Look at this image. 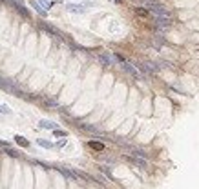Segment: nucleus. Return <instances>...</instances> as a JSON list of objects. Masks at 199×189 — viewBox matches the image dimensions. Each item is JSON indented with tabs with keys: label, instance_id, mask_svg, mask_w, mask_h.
Returning <instances> with one entry per match:
<instances>
[{
	"label": "nucleus",
	"instance_id": "nucleus-1",
	"mask_svg": "<svg viewBox=\"0 0 199 189\" xmlns=\"http://www.w3.org/2000/svg\"><path fill=\"white\" fill-rule=\"evenodd\" d=\"M86 6H90L88 2H84V4H66V9L70 11V13H86Z\"/></svg>",
	"mask_w": 199,
	"mask_h": 189
},
{
	"label": "nucleus",
	"instance_id": "nucleus-2",
	"mask_svg": "<svg viewBox=\"0 0 199 189\" xmlns=\"http://www.w3.org/2000/svg\"><path fill=\"white\" fill-rule=\"evenodd\" d=\"M99 60L104 64V66H112V64H117V62H121L119 57H115V55H108V53H102V55H99Z\"/></svg>",
	"mask_w": 199,
	"mask_h": 189
},
{
	"label": "nucleus",
	"instance_id": "nucleus-3",
	"mask_svg": "<svg viewBox=\"0 0 199 189\" xmlns=\"http://www.w3.org/2000/svg\"><path fill=\"white\" fill-rule=\"evenodd\" d=\"M121 66H122V69H126L130 75H133V76H137V78H141V73L130 64V62H126V60H121Z\"/></svg>",
	"mask_w": 199,
	"mask_h": 189
},
{
	"label": "nucleus",
	"instance_id": "nucleus-4",
	"mask_svg": "<svg viewBox=\"0 0 199 189\" xmlns=\"http://www.w3.org/2000/svg\"><path fill=\"white\" fill-rule=\"evenodd\" d=\"M39 127H40V129H57V124H55V122H51V120H40Z\"/></svg>",
	"mask_w": 199,
	"mask_h": 189
},
{
	"label": "nucleus",
	"instance_id": "nucleus-5",
	"mask_svg": "<svg viewBox=\"0 0 199 189\" xmlns=\"http://www.w3.org/2000/svg\"><path fill=\"white\" fill-rule=\"evenodd\" d=\"M33 7L37 9V13H39V15H42V17H46V15H48V11H46V9H44V7L40 6V4H39V2H37V0L33 2Z\"/></svg>",
	"mask_w": 199,
	"mask_h": 189
},
{
	"label": "nucleus",
	"instance_id": "nucleus-6",
	"mask_svg": "<svg viewBox=\"0 0 199 189\" xmlns=\"http://www.w3.org/2000/svg\"><path fill=\"white\" fill-rule=\"evenodd\" d=\"M15 142H17V144H20L22 147H28V146H29V142H28L24 136H20V135H17V136H15Z\"/></svg>",
	"mask_w": 199,
	"mask_h": 189
},
{
	"label": "nucleus",
	"instance_id": "nucleus-7",
	"mask_svg": "<svg viewBox=\"0 0 199 189\" xmlns=\"http://www.w3.org/2000/svg\"><path fill=\"white\" fill-rule=\"evenodd\" d=\"M0 113L2 115H11V107L7 104H0Z\"/></svg>",
	"mask_w": 199,
	"mask_h": 189
},
{
	"label": "nucleus",
	"instance_id": "nucleus-8",
	"mask_svg": "<svg viewBox=\"0 0 199 189\" xmlns=\"http://www.w3.org/2000/svg\"><path fill=\"white\" fill-rule=\"evenodd\" d=\"M146 71H157V67H155V64H152V62H146L144 66H142Z\"/></svg>",
	"mask_w": 199,
	"mask_h": 189
},
{
	"label": "nucleus",
	"instance_id": "nucleus-9",
	"mask_svg": "<svg viewBox=\"0 0 199 189\" xmlns=\"http://www.w3.org/2000/svg\"><path fill=\"white\" fill-rule=\"evenodd\" d=\"M37 142H39V146H42V147H48V149H49V147H51V146H53V144H51V142H48V140H42V138H39V140H37Z\"/></svg>",
	"mask_w": 199,
	"mask_h": 189
},
{
	"label": "nucleus",
	"instance_id": "nucleus-10",
	"mask_svg": "<svg viewBox=\"0 0 199 189\" xmlns=\"http://www.w3.org/2000/svg\"><path fill=\"white\" fill-rule=\"evenodd\" d=\"M90 146H91L93 149H99V151H102V149H104V146H102V144H97V142H90Z\"/></svg>",
	"mask_w": 199,
	"mask_h": 189
},
{
	"label": "nucleus",
	"instance_id": "nucleus-11",
	"mask_svg": "<svg viewBox=\"0 0 199 189\" xmlns=\"http://www.w3.org/2000/svg\"><path fill=\"white\" fill-rule=\"evenodd\" d=\"M55 131V136H66V131H59V129H53Z\"/></svg>",
	"mask_w": 199,
	"mask_h": 189
},
{
	"label": "nucleus",
	"instance_id": "nucleus-12",
	"mask_svg": "<svg viewBox=\"0 0 199 189\" xmlns=\"http://www.w3.org/2000/svg\"><path fill=\"white\" fill-rule=\"evenodd\" d=\"M115 2H121V0H115Z\"/></svg>",
	"mask_w": 199,
	"mask_h": 189
}]
</instances>
